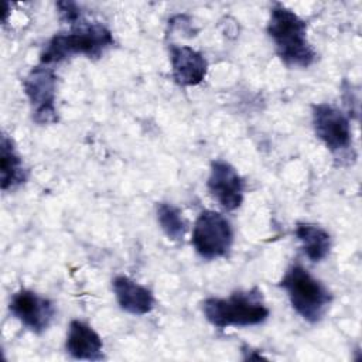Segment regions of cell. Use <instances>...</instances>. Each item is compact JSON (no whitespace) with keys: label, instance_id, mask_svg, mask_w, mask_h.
<instances>
[{"label":"cell","instance_id":"obj_10","mask_svg":"<svg viewBox=\"0 0 362 362\" xmlns=\"http://www.w3.org/2000/svg\"><path fill=\"white\" fill-rule=\"evenodd\" d=\"M170 61L174 81L181 86L199 85L208 71V62L201 52L188 45H170Z\"/></svg>","mask_w":362,"mask_h":362},{"label":"cell","instance_id":"obj_14","mask_svg":"<svg viewBox=\"0 0 362 362\" xmlns=\"http://www.w3.org/2000/svg\"><path fill=\"white\" fill-rule=\"evenodd\" d=\"M296 238L301 242L304 255L311 262H321L327 257L331 249L329 233L314 223H298L296 228Z\"/></svg>","mask_w":362,"mask_h":362},{"label":"cell","instance_id":"obj_3","mask_svg":"<svg viewBox=\"0 0 362 362\" xmlns=\"http://www.w3.org/2000/svg\"><path fill=\"white\" fill-rule=\"evenodd\" d=\"M202 313L218 328L257 325L269 317V308L257 288L236 291L228 298L209 297L202 301Z\"/></svg>","mask_w":362,"mask_h":362},{"label":"cell","instance_id":"obj_12","mask_svg":"<svg viewBox=\"0 0 362 362\" xmlns=\"http://www.w3.org/2000/svg\"><path fill=\"white\" fill-rule=\"evenodd\" d=\"M112 287L122 310L134 315H144L153 310L154 297L151 291L134 280L117 276L113 279Z\"/></svg>","mask_w":362,"mask_h":362},{"label":"cell","instance_id":"obj_9","mask_svg":"<svg viewBox=\"0 0 362 362\" xmlns=\"http://www.w3.org/2000/svg\"><path fill=\"white\" fill-rule=\"evenodd\" d=\"M212 198L225 209L235 211L243 201V180L238 171L223 160H214L206 181Z\"/></svg>","mask_w":362,"mask_h":362},{"label":"cell","instance_id":"obj_13","mask_svg":"<svg viewBox=\"0 0 362 362\" xmlns=\"http://www.w3.org/2000/svg\"><path fill=\"white\" fill-rule=\"evenodd\" d=\"M0 171L3 191L23 184L27 178V171L23 165L21 157L18 156L13 140L6 134L1 136L0 141Z\"/></svg>","mask_w":362,"mask_h":362},{"label":"cell","instance_id":"obj_16","mask_svg":"<svg viewBox=\"0 0 362 362\" xmlns=\"http://www.w3.org/2000/svg\"><path fill=\"white\" fill-rule=\"evenodd\" d=\"M57 7H58L59 18L64 23H68V24L74 25L78 21H81V10H79L76 3H74V1H58Z\"/></svg>","mask_w":362,"mask_h":362},{"label":"cell","instance_id":"obj_11","mask_svg":"<svg viewBox=\"0 0 362 362\" xmlns=\"http://www.w3.org/2000/svg\"><path fill=\"white\" fill-rule=\"evenodd\" d=\"M65 348L75 359L99 361L103 358V344L99 334L90 325L79 320L71 321Z\"/></svg>","mask_w":362,"mask_h":362},{"label":"cell","instance_id":"obj_2","mask_svg":"<svg viewBox=\"0 0 362 362\" xmlns=\"http://www.w3.org/2000/svg\"><path fill=\"white\" fill-rule=\"evenodd\" d=\"M69 33L54 35L41 52V64L51 65L74 55L99 58L113 45L112 33L100 23H76Z\"/></svg>","mask_w":362,"mask_h":362},{"label":"cell","instance_id":"obj_6","mask_svg":"<svg viewBox=\"0 0 362 362\" xmlns=\"http://www.w3.org/2000/svg\"><path fill=\"white\" fill-rule=\"evenodd\" d=\"M24 92L30 100L33 119L40 124H49L58 120L55 109L57 75L48 65L40 64L25 76Z\"/></svg>","mask_w":362,"mask_h":362},{"label":"cell","instance_id":"obj_5","mask_svg":"<svg viewBox=\"0 0 362 362\" xmlns=\"http://www.w3.org/2000/svg\"><path fill=\"white\" fill-rule=\"evenodd\" d=\"M191 243L195 252L204 259L222 257L233 243L232 226L222 214L205 209L194 223Z\"/></svg>","mask_w":362,"mask_h":362},{"label":"cell","instance_id":"obj_7","mask_svg":"<svg viewBox=\"0 0 362 362\" xmlns=\"http://www.w3.org/2000/svg\"><path fill=\"white\" fill-rule=\"evenodd\" d=\"M313 127L317 137L334 153L345 151L352 143L348 117L332 105L318 103L313 106Z\"/></svg>","mask_w":362,"mask_h":362},{"label":"cell","instance_id":"obj_1","mask_svg":"<svg viewBox=\"0 0 362 362\" xmlns=\"http://www.w3.org/2000/svg\"><path fill=\"white\" fill-rule=\"evenodd\" d=\"M267 34L286 65L305 68L314 62L317 54L307 40V24L293 10L279 3L274 4L270 11Z\"/></svg>","mask_w":362,"mask_h":362},{"label":"cell","instance_id":"obj_4","mask_svg":"<svg viewBox=\"0 0 362 362\" xmlns=\"http://www.w3.org/2000/svg\"><path fill=\"white\" fill-rule=\"evenodd\" d=\"M280 287L288 296L291 307L308 322H318L325 315L332 294L301 264H293L287 269Z\"/></svg>","mask_w":362,"mask_h":362},{"label":"cell","instance_id":"obj_8","mask_svg":"<svg viewBox=\"0 0 362 362\" xmlns=\"http://www.w3.org/2000/svg\"><path fill=\"white\" fill-rule=\"evenodd\" d=\"M10 313L30 331L44 332L54 320V303L31 290L21 288L10 300Z\"/></svg>","mask_w":362,"mask_h":362},{"label":"cell","instance_id":"obj_15","mask_svg":"<svg viewBox=\"0 0 362 362\" xmlns=\"http://www.w3.org/2000/svg\"><path fill=\"white\" fill-rule=\"evenodd\" d=\"M157 221L171 240H182L187 232V222L182 218L181 211L167 202H161L157 205Z\"/></svg>","mask_w":362,"mask_h":362}]
</instances>
